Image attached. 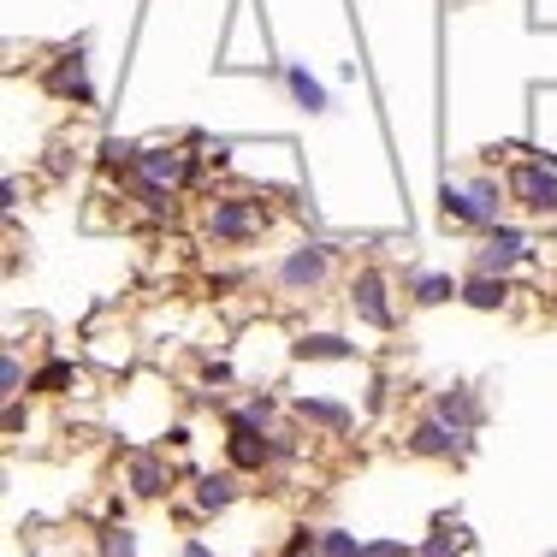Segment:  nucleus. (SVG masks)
Instances as JSON below:
<instances>
[{
    "instance_id": "nucleus-9",
    "label": "nucleus",
    "mask_w": 557,
    "mask_h": 557,
    "mask_svg": "<svg viewBox=\"0 0 557 557\" xmlns=\"http://www.w3.org/2000/svg\"><path fill=\"white\" fill-rule=\"evenodd\" d=\"M440 421H450V428H462V433H469L474 421H481V404H474V397L457 386V392H445V397H440Z\"/></svg>"
},
{
    "instance_id": "nucleus-14",
    "label": "nucleus",
    "mask_w": 557,
    "mask_h": 557,
    "mask_svg": "<svg viewBox=\"0 0 557 557\" xmlns=\"http://www.w3.org/2000/svg\"><path fill=\"white\" fill-rule=\"evenodd\" d=\"M131 486H137L143 498H154L166 486V469H161V457H137L131 462Z\"/></svg>"
},
{
    "instance_id": "nucleus-12",
    "label": "nucleus",
    "mask_w": 557,
    "mask_h": 557,
    "mask_svg": "<svg viewBox=\"0 0 557 557\" xmlns=\"http://www.w3.org/2000/svg\"><path fill=\"white\" fill-rule=\"evenodd\" d=\"M504 297H510V290H504V278H493V273H474L469 285H462V302H474V309H498Z\"/></svg>"
},
{
    "instance_id": "nucleus-1",
    "label": "nucleus",
    "mask_w": 557,
    "mask_h": 557,
    "mask_svg": "<svg viewBox=\"0 0 557 557\" xmlns=\"http://www.w3.org/2000/svg\"><path fill=\"white\" fill-rule=\"evenodd\" d=\"M445 214L462 225H498V184L493 178H474L469 190L445 184Z\"/></svg>"
},
{
    "instance_id": "nucleus-16",
    "label": "nucleus",
    "mask_w": 557,
    "mask_h": 557,
    "mask_svg": "<svg viewBox=\"0 0 557 557\" xmlns=\"http://www.w3.org/2000/svg\"><path fill=\"white\" fill-rule=\"evenodd\" d=\"M314 552H321V557H362V540L344 534V528H326V534L314 540Z\"/></svg>"
},
{
    "instance_id": "nucleus-21",
    "label": "nucleus",
    "mask_w": 557,
    "mask_h": 557,
    "mask_svg": "<svg viewBox=\"0 0 557 557\" xmlns=\"http://www.w3.org/2000/svg\"><path fill=\"white\" fill-rule=\"evenodd\" d=\"M0 386H7V397H18V356H7V368H0Z\"/></svg>"
},
{
    "instance_id": "nucleus-11",
    "label": "nucleus",
    "mask_w": 557,
    "mask_h": 557,
    "mask_svg": "<svg viewBox=\"0 0 557 557\" xmlns=\"http://www.w3.org/2000/svg\"><path fill=\"white\" fill-rule=\"evenodd\" d=\"M232 498H237L232 474H202V481H196V504H202V510H225Z\"/></svg>"
},
{
    "instance_id": "nucleus-2",
    "label": "nucleus",
    "mask_w": 557,
    "mask_h": 557,
    "mask_svg": "<svg viewBox=\"0 0 557 557\" xmlns=\"http://www.w3.org/2000/svg\"><path fill=\"white\" fill-rule=\"evenodd\" d=\"M409 450L416 457H450V450H469V440H462V428H450V421H421L416 433H409Z\"/></svg>"
},
{
    "instance_id": "nucleus-19",
    "label": "nucleus",
    "mask_w": 557,
    "mask_h": 557,
    "mask_svg": "<svg viewBox=\"0 0 557 557\" xmlns=\"http://www.w3.org/2000/svg\"><path fill=\"white\" fill-rule=\"evenodd\" d=\"M457 297V285H450L445 273H428V278H416V302H450Z\"/></svg>"
},
{
    "instance_id": "nucleus-25",
    "label": "nucleus",
    "mask_w": 557,
    "mask_h": 557,
    "mask_svg": "<svg viewBox=\"0 0 557 557\" xmlns=\"http://www.w3.org/2000/svg\"><path fill=\"white\" fill-rule=\"evenodd\" d=\"M190 557H208V546H190Z\"/></svg>"
},
{
    "instance_id": "nucleus-22",
    "label": "nucleus",
    "mask_w": 557,
    "mask_h": 557,
    "mask_svg": "<svg viewBox=\"0 0 557 557\" xmlns=\"http://www.w3.org/2000/svg\"><path fill=\"white\" fill-rule=\"evenodd\" d=\"M362 557H404V546H397V540H380V546H362Z\"/></svg>"
},
{
    "instance_id": "nucleus-10",
    "label": "nucleus",
    "mask_w": 557,
    "mask_h": 557,
    "mask_svg": "<svg viewBox=\"0 0 557 557\" xmlns=\"http://www.w3.org/2000/svg\"><path fill=\"white\" fill-rule=\"evenodd\" d=\"M285 84H290V96H297V108H309V113H326V89L314 84L302 65H285Z\"/></svg>"
},
{
    "instance_id": "nucleus-20",
    "label": "nucleus",
    "mask_w": 557,
    "mask_h": 557,
    "mask_svg": "<svg viewBox=\"0 0 557 557\" xmlns=\"http://www.w3.org/2000/svg\"><path fill=\"white\" fill-rule=\"evenodd\" d=\"M65 380H72V368L54 362V368H42V374H36V392H54V386H65Z\"/></svg>"
},
{
    "instance_id": "nucleus-7",
    "label": "nucleus",
    "mask_w": 557,
    "mask_h": 557,
    "mask_svg": "<svg viewBox=\"0 0 557 557\" xmlns=\"http://www.w3.org/2000/svg\"><path fill=\"white\" fill-rule=\"evenodd\" d=\"M268 450H273V445L256 433V416H237V421H232V457L244 462V469H256V462L268 457Z\"/></svg>"
},
{
    "instance_id": "nucleus-13",
    "label": "nucleus",
    "mask_w": 557,
    "mask_h": 557,
    "mask_svg": "<svg viewBox=\"0 0 557 557\" xmlns=\"http://www.w3.org/2000/svg\"><path fill=\"white\" fill-rule=\"evenodd\" d=\"M249 225H256V214H249L244 202H220L214 208V237H249Z\"/></svg>"
},
{
    "instance_id": "nucleus-23",
    "label": "nucleus",
    "mask_w": 557,
    "mask_h": 557,
    "mask_svg": "<svg viewBox=\"0 0 557 557\" xmlns=\"http://www.w3.org/2000/svg\"><path fill=\"white\" fill-rule=\"evenodd\" d=\"M421 557H450V534H433V540H428V552H421Z\"/></svg>"
},
{
    "instance_id": "nucleus-6",
    "label": "nucleus",
    "mask_w": 557,
    "mask_h": 557,
    "mask_svg": "<svg viewBox=\"0 0 557 557\" xmlns=\"http://www.w3.org/2000/svg\"><path fill=\"white\" fill-rule=\"evenodd\" d=\"M356 309H362V321H374V326H392V309H386V285H380V273H362L356 278Z\"/></svg>"
},
{
    "instance_id": "nucleus-26",
    "label": "nucleus",
    "mask_w": 557,
    "mask_h": 557,
    "mask_svg": "<svg viewBox=\"0 0 557 557\" xmlns=\"http://www.w3.org/2000/svg\"><path fill=\"white\" fill-rule=\"evenodd\" d=\"M552 557H557V552H552Z\"/></svg>"
},
{
    "instance_id": "nucleus-15",
    "label": "nucleus",
    "mask_w": 557,
    "mask_h": 557,
    "mask_svg": "<svg viewBox=\"0 0 557 557\" xmlns=\"http://www.w3.org/2000/svg\"><path fill=\"white\" fill-rule=\"evenodd\" d=\"M297 356H314V362H344V356H350V344L333 338V333H314V338L297 344Z\"/></svg>"
},
{
    "instance_id": "nucleus-5",
    "label": "nucleus",
    "mask_w": 557,
    "mask_h": 557,
    "mask_svg": "<svg viewBox=\"0 0 557 557\" xmlns=\"http://www.w3.org/2000/svg\"><path fill=\"white\" fill-rule=\"evenodd\" d=\"M528 256V237L522 232H493V244L481 249V273H504Z\"/></svg>"
},
{
    "instance_id": "nucleus-8",
    "label": "nucleus",
    "mask_w": 557,
    "mask_h": 557,
    "mask_svg": "<svg viewBox=\"0 0 557 557\" xmlns=\"http://www.w3.org/2000/svg\"><path fill=\"white\" fill-rule=\"evenodd\" d=\"M131 166H137L143 178L166 184V190H172V184L184 178V161H178V154H172V149H137V161H131Z\"/></svg>"
},
{
    "instance_id": "nucleus-18",
    "label": "nucleus",
    "mask_w": 557,
    "mask_h": 557,
    "mask_svg": "<svg viewBox=\"0 0 557 557\" xmlns=\"http://www.w3.org/2000/svg\"><path fill=\"white\" fill-rule=\"evenodd\" d=\"M302 416L326 421V428H350V409H344V404H321V397H302Z\"/></svg>"
},
{
    "instance_id": "nucleus-4",
    "label": "nucleus",
    "mask_w": 557,
    "mask_h": 557,
    "mask_svg": "<svg viewBox=\"0 0 557 557\" xmlns=\"http://www.w3.org/2000/svg\"><path fill=\"white\" fill-rule=\"evenodd\" d=\"M510 190L522 196L528 208H557V178H546V166H516Z\"/></svg>"
},
{
    "instance_id": "nucleus-3",
    "label": "nucleus",
    "mask_w": 557,
    "mask_h": 557,
    "mask_svg": "<svg viewBox=\"0 0 557 557\" xmlns=\"http://www.w3.org/2000/svg\"><path fill=\"white\" fill-rule=\"evenodd\" d=\"M278 278H285L290 290H314L326 278V249H290L285 268H278Z\"/></svg>"
},
{
    "instance_id": "nucleus-17",
    "label": "nucleus",
    "mask_w": 557,
    "mask_h": 557,
    "mask_svg": "<svg viewBox=\"0 0 557 557\" xmlns=\"http://www.w3.org/2000/svg\"><path fill=\"white\" fill-rule=\"evenodd\" d=\"M54 89H72L77 101H89V84H84V60H77V54H65V65L54 72Z\"/></svg>"
},
{
    "instance_id": "nucleus-24",
    "label": "nucleus",
    "mask_w": 557,
    "mask_h": 557,
    "mask_svg": "<svg viewBox=\"0 0 557 557\" xmlns=\"http://www.w3.org/2000/svg\"><path fill=\"white\" fill-rule=\"evenodd\" d=\"M113 557H137V546H131V534H125V528L113 534Z\"/></svg>"
}]
</instances>
